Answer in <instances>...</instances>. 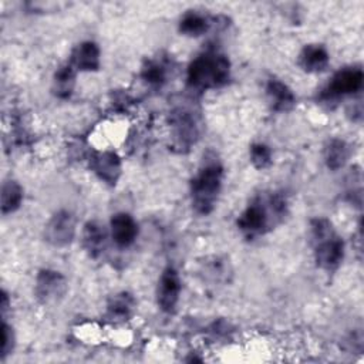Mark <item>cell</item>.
I'll return each mask as SVG.
<instances>
[{
    "label": "cell",
    "instance_id": "cell-1",
    "mask_svg": "<svg viewBox=\"0 0 364 364\" xmlns=\"http://www.w3.org/2000/svg\"><path fill=\"white\" fill-rule=\"evenodd\" d=\"M287 210L286 199L279 193L256 198L237 218V229L249 239L266 233L276 222L282 220Z\"/></svg>",
    "mask_w": 364,
    "mask_h": 364
},
{
    "label": "cell",
    "instance_id": "cell-2",
    "mask_svg": "<svg viewBox=\"0 0 364 364\" xmlns=\"http://www.w3.org/2000/svg\"><path fill=\"white\" fill-rule=\"evenodd\" d=\"M230 78V63L219 51L209 50L196 55L186 71V84L195 91H208L225 85Z\"/></svg>",
    "mask_w": 364,
    "mask_h": 364
},
{
    "label": "cell",
    "instance_id": "cell-3",
    "mask_svg": "<svg viewBox=\"0 0 364 364\" xmlns=\"http://www.w3.org/2000/svg\"><path fill=\"white\" fill-rule=\"evenodd\" d=\"M223 166L213 155L203 158L200 168L191 181L192 208L199 215H209L218 200L222 189Z\"/></svg>",
    "mask_w": 364,
    "mask_h": 364
},
{
    "label": "cell",
    "instance_id": "cell-4",
    "mask_svg": "<svg viewBox=\"0 0 364 364\" xmlns=\"http://www.w3.org/2000/svg\"><path fill=\"white\" fill-rule=\"evenodd\" d=\"M313 253L317 264L324 270L338 267L344 257V242L324 218H316L310 223Z\"/></svg>",
    "mask_w": 364,
    "mask_h": 364
},
{
    "label": "cell",
    "instance_id": "cell-5",
    "mask_svg": "<svg viewBox=\"0 0 364 364\" xmlns=\"http://www.w3.org/2000/svg\"><path fill=\"white\" fill-rule=\"evenodd\" d=\"M364 82V73L360 65L343 67L334 73L330 82L321 92L324 100H337L361 91Z\"/></svg>",
    "mask_w": 364,
    "mask_h": 364
},
{
    "label": "cell",
    "instance_id": "cell-6",
    "mask_svg": "<svg viewBox=\"0 0 364 364\" xmlns=\"http://www.w3.org/2000/svg\"><path fill=\"white\" fill-rule=\"evenodd\" d=\"M182 290L181 277L175 267L168 266L162 270L156 286V303L165 313H173Z\"/></svg>",
    "mask_w": 364,
    "mask_h": 364
},
{
    "label": "cell",
    "instance_id": "cell-7",
    "mask_svg": "<svg viewBox=\"0 0 364 364\" xmlns=\"http://www.w3.org/2000/svg\"><path fill=\"white\" fill-rule=\"evenodd\" d=\"M75 235V218L70 210H58L46 225V240L55 246L64 247L70 245Z\"/></svg>",
    "mask_w": 364,
    "mask_h": 364
},
{
    "label": "cell",
    "instance_id": "cell-8",
    "mask_svg": "<svg viewBox=\"0 0 364 364\" xmlns=\"http://www.w3.org/2000/svg\"><path fill=\"white\" fill-rule=\"evenodd\" d=\"M67 282L60 272L43 269L36 277V297L43 304L55 303L65 294Z\"/></svg>",
    "mask_w": 364,
    "mask_h": 364
},
{
    "label": "cell",
    "instance_id": "cell-9",
    "mask_svg": "<svg viewBox=\"0 0 364 364\" xmlns=\"http://www.w3.org/2000/svg\"><path fill=\"white\" fill-rule=\"evenodd\" d=\"M109 235L118 247H129L138 236V223L129 213L118 212L111 218Z\"/></svg>",
    "mask_w": 364,
    "mask_h": 364
},
{
    "label": "cell",
    "instance_id": "cell-10",
    "mask_svg": "<svg viewBox=\"0 0 364 364\" xmlns=\"http://www.w3.org/2000/svg\"><path fill=\"white\" fill-rule=\"evenodd\" d=\"M92 169L102 182L115 185L121 175V159L114 151L98 152L92 158Z\"/></svg>",
    "mask_w": 364,
    "mask_h": 364
},
{
    "label": "cell",
    "instance_id": "cell-11",
    "mask_svg": "<svg viewBox=\"0 0 364 364\" xmlns=\"http://www.w3.org/2000/svg\"><path fill=\"white\" fill-rule=\"evenodd\" d=\"M75 71H97L100 68V47L94 41H82L73 50L71 63Z\"/></svg>",
    "mask_w": 364,
    "mask_h": 364
},
{
    "label": "cell",
    "instance_id": "cell-12",
    "mask_svg": "<svg viewBox=\"0 0 364 364\" xmlns=\"http://www.w3.org/2000/svg\"><path fill=\"white\" fill-rule=\"evenodd\" d=\"M330 61L328 51L321 44H307L299 54L297 63L306 73H321L327 68Z\"/></svg>",
    "mask_w": 364,
    "mask_h": 364
},
{
    "label": "cell",
    "instance_id": "cell-13",
    "mask_svg": "<svg viewBox=\"0 0 364 364\" xmlns=\"http://www.w3.org/2000/svg\"><path fill=\"white\" fill-rule=\"evenodd\" d=\"M266 95L274 111H290L296 104V95L287 84L279 78H269L266 82Z\"/></svg>",
    "mask_w": 364,
    "mask_h": 364
},
{
    "label": "cell",
    "instance_id": "cell-14",
    "mask_svg": "<svg viewBox=\"0 0 364 364\" xmlns=\"http://www.w3.org/2000/svg\"><path fill=\"white\" fill-rule=\"evenodd\" d=\"M107 229L97 220H88L82 229V246L91 257H98L107 246Z\"/></svg>",
    "mask_w": 364,
    "mask_h": 364
},
{
    "label": "cell",
    "instance_id": "cell-15",
    "mask_svg": "<svg viewBox=\"0 0 364 364\" xmlns=\"http://www.w3.org/2000/svg\"><path fill=\"white\" fill-rule=\"evenodd\" d=\"M173 138L179 146H189L198 136V125L192 112L178 111L173 115Z\"/></svg>",
    "mask_w": 364,
    "mask_h": 364
},
{
    "label": "cell",
    "instance_id": "cell-16",
    "mask_svg": "<svg viewBox=\"0 0 364 364\" xmlns=\"http://www.w3.org/2000/svg\"><path fill=\"white\" fill-rule=\"evenodd\" d=\"M350 146L344 139L331 138L324 145L323 156L328 169L337 171L346 165L350 158Z\"/></svg>",
    "mask_w": 364,
    "mask_h": 364
},
{
    "label": "cell",
    "instance_id": "cell-17",
    "mask_svg": "<svg viewBox=\"0 0 364 364\" xmlns=\"http://www.w3.org/2000/svg\"><path fill=\"white\" fill-rule=\"evenodd\" d=\"M134 307H135V300L129 293L127 291L117 293L108 300L107 317L112 321L128 320L134 311Z\"/></svg>",
    "mask_w": 364,
    "mask_h": 364
},
{
    "label": "cell",
    "instance_id": "cell-18",
    "mask_svg": "<svg viewBox=\"0 0 364 364\" xmlns=\"http://www.w3.org/2000/svg\"><path fill=\"white\" fill-rule=\"evenodd\" d=\"M209 20L206 16L198 11H186L178 24L179 33L188 37H199L209 30Z\"/></svg>",
    "mask_w": 364,
    "mask_h": 364
},
{
    "label": "cell",
    "instance_id": "cell-19",
    "mask_svg": "<svg viewBox=\"0 0 364 364\" xmlns=\"http://www.w3.org/2000/svg\"><path fill=\"white\" fill-rule=\"evenodd\" d=\"M75 85V70L71 64L61 65L53 78V91L58 98H67L71 95Z\"/></svg>",
    "mask_w": 364,
    "mask_h": 364
},
{
    "label": "cell",
    "instance_id": "cell-20",
    "mask_svg": "<svg viewBox=\"0 0 364 364\" xmlns=\"http://www.w3.org/2000/svg\"><path fill=\"white\" fill-rule=\"evenodd\" d=\"M23 202V188L18 182L10 179L1 186V213L9 215L16 212Z\"/></svg>",
    "mask_w": 364,
    "mask_h": 364
},
{
    "label": "cell",
    "instance_id": "cell-21",
    "mask_svg": "<svg viewBox=\"0 0 364 364\" xmlns=\"http://www.w3.org/2000/svg\"><path fill=\"white\" fill-rule=\"evenodd\" d=\"M141 77L146 84L152 87H161L166 80V70L159 61L151 60L142 67Z\"/></svg>",
    "mask_w": 364,
    "mask_h": 364
},
{
    "label": "cell",
    "instance_id": "cell-22",
    "mask_svg": "<svg viewBox=\"0 0 364 364\" xmlns=\"http://www.w3.org/2000/svg\"><path fill=\"white\" fill-rule=\"evenodd\" d=\"M250 162L257 169H264L272 164V151L266 144L256 142L249 149Z\"/></svg>",
    "mask_w": 364,
    "mask_h": 364
},
{
    "label": "cell",
    "instance_id": "cell-23",
    "mask_svg": "<svg viewBox=\"0 0 364 364\" xmlns=\"http://www.w3.org/2000/svg\"><path fill=\"white\" fill-rule=\"evenodd\" d=\"M14 347V333L13 328L3 321V341H1V358H6Z\"/></svg>",
    "mask_w": 364,
    "mask_h": 364
}]
</instances>
